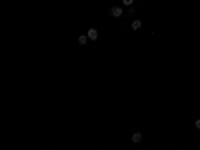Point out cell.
Wrapping results in <instances>:
<instances>
[{
    "instance_id": "obj_1",
    "label": "cell",
    "mask_w": 200,
    "mask_h": 150,
    "mask_svg": "<svg viewBox=\"0 0 200 150\" xmlns=\"http://www.w3.org/2000/svg\"><path fill=\"white\" fill-rule=\"evenodd\" d=\"M110 14L114 16V18H120V16L124 14V8L122 6H112V8H110Z\"/></svg>"
},
{
    "instance_id": "obj_2",
    "label": "cell",
    "mask_w": 200,
    "mask_h": 150,
    "mask_svg": "<svg viewBox=\"0 0 200 150\" xmlns=\"http://www.w3.org/2000/svg\"><path fill=\"white\" fill-rule=\"evenodd\" d=\"M86 36H88V38L92 40V42H94V40H98V28H88V32H86Z\"/></svg>"
},
{
    "instance_id": "obj_3",
    "label": "cell",
    "mask_w": 200,
    "mask_h": 150,
    "mask_svg": "<svg viewBox=\"0 0 200 150\" xmlns=\"http://www.w3.org/2000/svg\"><path fill=\"white\" fill-rule=\"evenodd\" d=\"M132 142H134V144H140V142H142V134H140V132H134V134H132Z\"/></svg>"
},
{
    "instance_id": "obj_4",
    "label": "cell",
    "mask_w": 200,
    "mask_h": 150,
    "mask_svg": "<svg viewBox=\"0 0 200 150\" xmlns=\"http://www.w3.org/2000/svg\"><path fill=\"white\" fill-rule=\"evenodd\" d=\"M88 36H86V34H82V36H78V44H80V46H86V44H88Z\"/></svg>"
},
{
    "instance_id": "obj_5",
    "label": "cell",
    "mask_w": 200,
    "mask_h": 150,
    "mask_svg": "<svg viewBox=\"0 0 200 150\" xmlns=\"http://www.w3.org/2000/svg\"><path fill=\"white\" fill-rule=\"evenodd\" d=\"M142 28V22H140V20H134L132 22V30H140Z\"/></svg>"
},
{
    "instance_id": "obj_6",
    "label": "cell",
    "mask_w": 200,
    "mask_h": 150,
    "mask_svg": "<svg viewBox=\"0 0 200 150\" xmlns=\"http://www.w3.org/2000/svg\"><path fill=\"white\" fill-rule=\"evenodd\" d=\"M122 4H124V6H132L134 0H122Z\"/></svg>"
},
{
    "instance_id": "obj_7",
    "label": "cell",
    "mask_w": 200,
    "mask_h": 150,
    "mask_svg": "<svg viewBox=\"0 0 200 150\" xmlns=\"http://www.w3.org/2000/svg\"><path fill=\"white\" fill-rule=\"evenodd\" d=\"M194 126H196V128H198V130H200V118H198V120L194 122Z\"/></svg>"
}]
</instances>
